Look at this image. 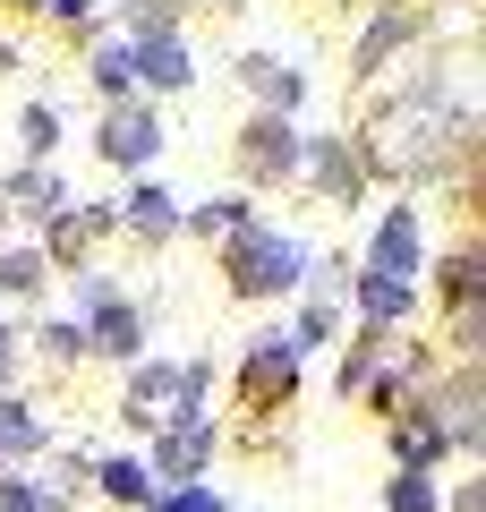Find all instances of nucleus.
Wrapping results in <instances>:
<instances>
[{
	"label": "nucleus",
	"mask_w": 486,
	"mask_h": 512,
	"mask_svg": "<svg viewBox=\"0 0 486 512\" xmlns=\"http://www.w3.org/2000/svg\"><path fill=\"white\" fill-rule=\"evenodd\" d=\"M43 9H52V18H86L94 0H43Z\"/></svg>",
	"instance_id": "nucleus-25"
},
{
	"label": "nucleus",
	"mask_w": 486,
	"mask_h": 512,
	"mask_svg": "<svg viewBox=\"0 0 486 512\" xmlns=\"http://www.w3.org/2000/svg\"><path fill=\"white\" fill-rule=\"evenodd\" d=\"M248 86L265 94V103H282V111L299 103V69H282V60H248Z\"/></svg>",
	"instance_id": "nucleus-13"
},
{
	"label": "nucleus",
	"mask_w": 486,
	"mask_h": 512,
	"mask_svg": "<svg viewBox=\"0 0 486 512\" xmlns=\"http://www.w3.org/2000/svg\"><path fill=\"white\" fill-rule=\"evenodd\" d=\"M205 384H214V367L205 359H188V367H137L128 376V402H120V419H197V402H205Z\"/></svg>",
	"instance_id": "nucleus-2"
},
{
	"label": "nucleus",
	"mask_w": 486,
	"mask_h": 512,
	"mask_svg": "<svg viewBox=\"0 0 486 512\" xmlns=\"http://www.w3.org/2000/svg\"><path fill=\"white\" fill-rule=\"evenodd\" d=\"M9 359H18V342H9V333H0V384H9Z\"/></svg>",
	"instance_id": "nucleus-26"
},
{
	"label": "nucleus",
	"mask_w": 486,
	"mask_h": 512,
	"mask_svg": "<svg viewBox=\"0 0 486 512\" xmlns=\"http://www.w3.org/2000/svg\"><path fill=\"white\" fill-rule=\"evenodd\" d=\"M154 512H222V504H214V495H205V487H180V495H162Z\"/></svg>",
	"instance_id": "nucleus-24"
},
{
	"label": "nucleus",
	"mask_w": 486,
	"mask_h": 512,
	"mask_svg": "<svg viewBox=\"0 0 486 512\" xmlns=\"http://www.w3.org/2000/svg\"><path fill=\"white\" fill-rule=\"evenodd\" d=\"M86 350L137 359V350H145V316H137V308H120V299H103V308H94V325H86Z\"/></svg>",
	"instance_id": "nucleus-8"
},
{
	"label": "nucleus",
	"mask_w": 486,
	"mask_h": 512,
	"mask_svg": "<svg viewBox=\"0 0 486 512\" xmlns=\"http://www.w3.org/2000/svg\"><path fill=\"white\" fill-rule=\"evenodd\" d=\"M94 478H103V487L120 495V504H145V495H154V470H145V461H103Z\"/></svg>",
	"instance_id": "nucleus-14"
},
{
	"label": "nucleus",
	"mask_w": 486,
	"mask_h": 512,
	"mask_svg": "<svg viewBox=\"0 0 486 512\" xmlns=\"http://www.w3.org/2000/svg\"><path fill=\"white\" fill-rule=\"evenodd\" d=\"M418 256H427L418 214H410V205H393V214H384V231H376V274L401 282V291H418Z\"/></svg>",
	"instance_id": "nucleus-3"
},
{
	"label": "nucleus",
	"mask_w": 486,
	"mask_h": 512,
	"mask_svg": "<svg viewBox=\"0 0 486 512\" xmlns=\"http://www.w3.org/2000/svg\"><path fill=\"white\" fill-rule=\"evenodd\" d=\"M0 9H35V0H0Z\"/></svg>",
	"instance_id": "nucleus-27"
},
{
	"label": "nucleus",
	"mask_w": 486,
	"mask_h": 512,
	"mask_svg": "<svg viewBox=\"0 0 486 512\" xmlns=\"http://www.w3.org/2000/svg\"><path fill=\"white\" fill-rule=\"evenodd\" d=\"M316 180L333 188V197H342V188H359V154H350V146H333V137H324V146H316Z\"/></svg>",
	"instance_id": "nucleus-15"
},
{
	"label": "nucleus",
	"mask_w": 486,
	"mask_h": 512,
	"mask_svg": "<svg viewBox=\"0 0 486 512\" xmlns=\"http://www.w3.org/2000/svg\"><path fill=\"white\" fill-rule=\"evenodd\" d=\"M401 35H410V26H401V18H393V26H376V35H367V43H359V69H376V60H384V52H393V43H401Z\"/></svg>",
	"instance_id": "nucleus-23"
},
{
	"label": "nucleus",
	"mask_w": 486,
	"mask_h": 512,
	"mask_svg": "<svg viewBox=\"0 0 486 512\" xmlns=\"http://www.w3.org/2000/svg\"><path fill=\"white\" fill-rule=\"evenodd\" d=\"M35 282H43V256H35V248L0 256V291H9V299H26V291H35Z\"/></svg>",
	"instance_id": "nucleus-18"
},
{
	"label": "nucleus",
	"mask_w": 486,
	"mask_h": 512,
	"mask_svg": "<svg viewBox=\"0 0 486 512\" xmlns=\"http://www.w3.org/2000/svg\"><path fill=\"white\" fill-rule=\"evenodd\" d=\"M299 384V333H256L248 350V402H273Z\"/></svg>",
	"instance_id": "nucleus-4"
},
{
	"label": "nucleus",
	"mask_w": 486,
	"mask_h": 512,
	"mask_svg": "<svg viewBox=\"0 0 486 512\" xmlns=\"http://www.w3.org/2000/svg\"><path fill=\"white\" fill-rule=\"evenodd\" d=\"M43 350H52V359H77V350H86V325H77V316H60V325H43Z\"/></svg>",
	"instance_id": "nucleus-22"
},
{
	"label": "nucleus",
	"mask_w": 486,
	"mask_h": 512,
	"mask_svg": "<svg viewBox=\"0 0 486 512\" xmlns=\"http://www.w3.org/2000/svg\"><path fill=\"white\" fill-rule=\"evenodd\" d=\"M410 299H418V291H401V282H384V274H359V308L376 316V325H393V316H410Z\"/></svg>",
	"instance_id": "nucleus-11"
},
{
	"label": "nucleus",
	"mask_w": 486,
	"mask_h": 512,
	"mask_svg": "<svg viewBox=\"0 0 486 512\" xmlns=\"http://www.w3.org/2000/svg\"><path fill=\"white\" fill-rule=\"evenodd\" d=\"M128 222H137L145 239H162V231H180V197H171V188H154V180H145L137 197H128Z\"/></svg>",
	"instance_id": "nucleus-10"
},
{
	"label": "nucleus",
	"mask_w": 486,
	"mask_h": 512,
	"mask_svg": "<svg viewBox=\"0 0 486 512\" xmlns=\"http://www.w3.org/2000/svg\"><path fill=\"white\" fill-rule=\"evenodd\" d=\"M18 128H26V154H52V146H60V120H52V111H43V103L26 111Z\"/></svg>",
	"instance_id": "nucleus-21"
},
{
	"label": "nucleus",
	"mask_w": 486,
	"mask_h": 512,
	"mask_svg": "<svg viewBox=\"0 0 486 512\" xmlns=\"http://www.w3.org/2000/svg\"><path fill=\"white\" fill-rule=\"evenodd\" d=\"M9 205H18V214H52V205H60L52 171H18V180H9Z\"/></svg>",
	"instance_id": "nucleus-16"
},
{
	"label": "nucleus",
	"mask_w": 486,
	"mask_h": 512,
	"mask_svg": "<svg viewBox=\"0 0 486 512\" xmlns=\"http://www.w3.org/2000/svg\"><path fill=\"white\" fill-rule=\"evenodd\" d=\"M239 154H248V171H265V180H273V171H299V128H290L282 120V111H265V120H248V146H239Z\"/></svg>",
	"instance_id": "nucleus-6"
},
{
	"label": "nucleus",
	"mask_w": 486,
	"mask_h": 512,
	"mask_svg": "<svg viewBox=\"0 0 486 512\" xmlns=\"http://www.w3.org/2000/svg\"><path fill=\"white\" fill-rule=\"evenodd\" d=\"M128 77H137V52H128V43H103V52H94V86L128 94Z\"/></svg>",
	"instance_id": "nucleus-17"
},
{
	"label": "nucleus",
	"mask_w": 486,
	"mask_h": 512,
	"mask_svg": "<svg viewBox=\"0 0 486 512\" xmlns=\"http://www.w3.org/2000/svg\"><path fill=\"white\" fill-rule=\"evenodd\" d=\"M128 52H137V77H145V86H188V77H197V69H188V52H180L171 35H154V43H128Z\"/></svg>",
	"instance_id": "nucleus-9"
},
{
	"label": "nucleus",
	"mask_w": 486,
	"mask_h": 512,
	"mask_svg": "<svg viewBox=\"0 0 486 512\" xmlns=\"http://www.w3.org/2000/svg\"><path fill=\"white\" fill-rule=\"evenodd\" d=\"M154 146H162V120H154V111L120 103L103 120V154H111V163H154Z\"/></svg>",
	"instance_id": "nucleus-7"
},
{
	"label": "nucleus",
	"mask_w": 486,
	"mask_h": 512,
	"mask_svg": "<svg viewBox=\"0 0 486 512\" xmlns=\"http://www.w3.org/2000/svg\"><path fill=\"white\" fill-rule=\"evenodd\" d=\"M35 444H43V419L26 402H0V461H9V453H35Z\"/></svg>",
	"instance_id": "nucleus-12"
},
{
	"label": "nucleus",
	"mask_w": 486,
	"mask_h": 512,
	"mask_svg": "<svg viewBox=\"0 0 486 512\" xmlns=\"http://www.w3.org/2000/svg\"><path fill=\"white\" fill-rule=\"evenodd\" d=\"M205 453H214V419H171L162 427V444H154V478H188V470H205Z\"/></svg>",
	"instance_id": "nucleus-5"
},
{
	"label": "nucleus",
	"mask_w": 486,
	"mask_h": 512,
	"mask_svg": "<svg viewBox=\"0 0 486 512\" xmlns=\"http://www.w3.org/2000/svg\"><path fill=\"white\" fill-rule=\"evenodd\" d=\"M393 512H435V478L427 470H401L393 478Z\"/></svg>",
	"instance_id": "nucleus-20"
},
{
	"label": "nucleus",
	"mask_w": 486,
	"mask_h": 512,
	"mask_svg": "<svg viewBox=\"0 0 486 512\" xmlns=\"http://www.w3.org/2000/svg\"><path fill=\"white\" fill-rule=\"evenodd\" d=\"M188 222H197V231H205V239H214V231H222V239H231V231H239V222H248V205H239V197H214V205H197V214H188Z\"/></svg>",
	"instance_id": "nucleus-19"
},
{
	"label": "nucleus",
	"mask_w": 486,
	"mask_h": 512,
	"mask_svg": "<svg viewBox=\"0 0 486 512\" xmlns=\"http://www.w3.org/2000/svg\"><path fill=\"white\" fill-rule=\"evenodd\" d=\"M222 274H231V291L273 299V291H299V282H307V248H299V239H282V231H265V222L248 214L231 231V248H222Z\"/></svg>",
	"instance_id": "nucleus-1"
}]
</instances>
